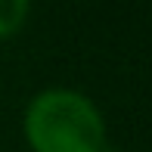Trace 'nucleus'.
I'll use <instances>...</instances> for the list:
<instances>
[{"label":"nucleus","mask_w":152,"mask_h":152,"mask_svg":"<svg viewBox=\"0 0 152 152\" xmlns=\"http://www.w3.org/2000/svg\"><path fill=\"white\" fill-rule=\"evenodd\" d=\"M22 137L31 152H106V118L87 93L47 87L25 106Z\"/></svg>","instance_id":"obj_1"},{"label":"nucleus","mask_w":152,"mask_h":152,"mask_svg":"<svg viewBox=\"0 0 152 152\" xmlns=\"http://www.w3.org/2000/svg\"><path fill=\"white\" fill-rule=\"evenodd\" d=\"M28 12H31V6L25 0H0V40H6L16 31H22Z\"/></svg>","instance_id":"obj_2"}]
</instances>
